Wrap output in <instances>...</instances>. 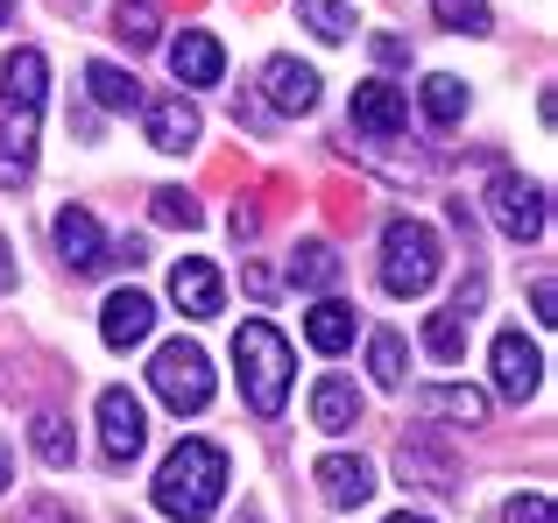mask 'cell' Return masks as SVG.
Here are the masks:
<instances>
[{"label": "cell", "mask_w": 558, "mask_h": 523, "mask_svg": "<svg viewBox=\"0 0 558 523\" xmlns=\"http://www.w3.org/2000/svg\"><path fill=\"white\" fill-rule=\"evenodd\" d=\"M43 93H50V64H43V50H14L8 71H0V192L28 184V170H36Z\"/></svg>", "instance_id": "cell-1"}, {"label": "cell", "mask_w": 558, "mask_h": 523, "mask_svg": "<svg viewBox=\"0 0 558 523\" xmlns=\"http://www.w3.org/2000/svg\"><path fill=\"white\" fill-rule=\"evenodd\" d=\"M219 496H227V453L213 439H178L163 474H156V510L170 523H205L219 510Z\"/></svg>", "instance_id": "cell-2"}, {"label": "cell", "mask_w": 558, "mask_h": 523, "mask_svg": "<svg viewBox=\"0 0 558 523\" xmlns=\"http://www.w3.org/2000/svg\"><path fill=\"white\" fill-rule=\"evenodd\" d=\"M233 361H241V397H247V411H255V417H283L290 375H298L283 332H276L269 318H247V326L233 332Z\"/></svg>", "instance_id": "cell-3"}, {"label": "cell", "mask_w": 558, "mask_h": 523, "mask_svg": "<svg viewBox=\"0 0 558 523\" xmlns=\"http://www.w3.org/2000/svg\"><path fill=\"white\" fill-rule=\"evenodd\" d=\"M438 262H446V248H438V234L424 220H389V234H381V290L389 297H417V290H432Z\"/></svg>", "instance_id": "cell-4"}, {"label": "cell", "mask_w": 558, "mask_h": 523, "mask_svg": "<svg viewBox=\"0 0 558 523\" xmlns=\"http://www.w3.org/2000/svg\"><path fill=\"white\" fill-rule=\"evenodd\" d=\"M149 382H156V397H163L178 417H198L205 403H213V361H205L191 340H170V346H156Z\"/></svg>", "instance_id": "cell-5"}, {"label": "cell", "mask_w": 558, "mask_h": 523, "mask_svg": "<svg viewBox=\"0 0 558 523\" xmlns=\"http://www.w3.org/2000/svg\"><path fill=\"white\" fill-rule=\"evenodd\" d=\"M488 206H495V227H502L509 241H537V234H545V184L495 178L488 184Z\"/></svg>", "instance_id": "cell-6"}, {"label": "cell", "mask_w": 558, "mask_h": 523, "mask_svg": "<svg viewBox=\"0 0 558 523\" xmlns=\"http://www.w3.org/2000/svg\"><path fill=\"white\" fill-rule=\"evenodd\" d=\"M99 439H107V460H113V467H128V460L149 446L142 397H128V389H107V397H99Z\"/></svg>", "instance_id": "cell-7"}, {"label": "cell", "mask_w": 558, "mask_h": 523, "mask_svg": "<svg viewBox=\"0 0 558 523\" xmlns=\"http://www.w3.org/2000/svg\"><path fill=\"white\" fill-rule=\"evenodd\" d=\"M537 382H545V354H537L523 332H495V389L509 403H531Z\"/></svg>", "instance_id": "cell-8"}, {"label": "cell", "mask_w": 558, "mask_h": 523, "mask_svg": "<svg viewBox=\"0 0 558 523\" xmlns=\"http://www.w3.org/2000/svg\"><path fill=\"white\" fill-rule=\"evenodd\" d=\"M403 121H410V107H403V93H396V78H361L354 85V127L361 135L389 142V135H403Z\"/></svg>", "instance_id": "cell-9"}, {"label": "cell", "mask_w": 558, "mask_h": 523, "mask_svg": "<svg viewBox=\"0 0 558 523\" xmlns=\"http://www.w3.org/2000/svg\"><path fill=\"white\" fill-rule=\"evenodd\" d=\"M312 474H318V496H326L332 510H361V502L375 496V467L354 460V453H326Z\"/></svg>", "instance_id": "cell-10"}, {"label": "cell", "mask_w": 558, "mask_h": 523, "mask_svg": "<svg viewBox=\"0 0 558 523\" xmlns=\"http://www.w3.org/2000/svg\"><path fill=\"white\" fill-rule=\"evenodd\" d=\"M149 326H156L149 290H113L107 312H99V340H107V346H135V340H149Z\"/></svg>", "instance_id": "cell-11"}, {"label": "cell", "mask_w": 558, "mask_h": 523, "mask_svg": "<svg viewBox=\"0 0 558 523\" xmlns=\"http://www.w3.org/2000/svg\"><path fill=\"white\" fill-rule=\"evenodd\" d=\"M170 297H178V312H191V318H213L219 304H227V290H219V269H213V262L184 255L178 269H170Z\"/></svg>", "instance_id": "cell-12"}, {"label": "cell", "mask_w": 558, "mask_h": 523, "mask_svg": "<svg viewBox=\"0 0 558 523\" xmlns=\"http://www.w3.org/2000/svg\"><path fill=\"white\" fill-rule=\"evenodd\" d=\"M170 71H178L184 85H219L227 78V50H219V36H205V28H184V36L170 42Z\"/></svg>", "instance_id": "cell-13"}, {"label": "cell", "mask_w": 558, "mask_h": 523, "mask_svg": "<svg viewBox=\"0 0 558 523\" xmlns=\"http://www.w3.org/2000/svg\"><path fill=\"white\" fill-rule=\"evenodd\" d=\"M417 411L438 417V425L474 431L481 417H488V397H481V389H460V382H432V389H417Z\"/></svg>", "instance_id": "cell-14"}, {"label": "cell", "mask_w": 558, "mask_h": 523, "mask_svg": "<svg viewBox=\"0 0 558 523\" xmlns=\"http://www.w3.org/2000/svg\"><path fill=\"white\" fill-rule=\"evenodd\" d=\"M262 85H269V99H276L283 113H312V107H318V71L298 64V57H269Z\"/></svg>", "instance_id": "cell-15"}, {"label": "cell", "mask_w": 558, "mask_h": 523, "mask_svg": "<svg viewBox=\"0 0 558 523\" xmlns=\"http://www.w3.org/2000/svg\"><path fill=\"white\" fill-rule=\"evenodd\" d=\"M57 248H64L71 269H99L107 262V234H99V220L85 206H64L57 212Z\"/></svg>", "instance_id": "cell-16"}, {"label": "cell", "mask_w": 558, "mask_h": 523, "mask_svg": "<svg viewBox=\"0 0 558 523\" xmlns=\"http://www.w3.org/2000/svg\"><path fill=\"white\" fill-rule=\"evenodd\" d=\"M142 121H149V142H156V149H170V156L198 142V107H184V99H149Z\"/></svg>", "instance_id": "cell-17"}, {"label": "cell", "mask_w": 558, "mask_h": 523, "mask_svg": "<svg viewBox=\"0 0 558 523\" xmlns=\"http://www.w3.org/2000/svg\"><path fill=\"white\" fill-rule=\"evenodd\" d=\"M312 425L318 431H354L361 425V397H354L347 375H326V382L312 389Z\"/></svg>", "instance_id": "cell-18"}, {"label": "cell", "mask_w": 558, "mask_h": 523, "mask_svg": "<svg viewBox=\"0 0 558 523\" xmlns=\"http://www.w3.org/2000/svg\"><path fill=\"white\" fill-rule=\"evenodd\" d=\"M304 340H312L318 354H347V346H354V304H340V297L312 304V318H304Z\"/></svg>", "instance_id": "cell-19"}, {"label": "cell", "mask_w": 558, "mask_h": 523, "mask_svg": "<svg viewBox=\"0 0 558 523\" xmlns=\"http://www.w3.org/2000/svg\"><path fill=\"white\" fill-rule=\"evenodd\" d=\"M396 467H403V482H417V488H452V460L438 453L432 439H403Z\"/></svg>", "instance_id": "cell-20"}, {"label": "cell", "mask_w": 558, "mask_h": 523, "mask_svg": "<svg viewBox=\"0 0 558 523\" xmlns=\"http://www.w3.org/2000/svg\"><path fill=\"white\" fill-rule=\"evenodd\" d=\"M85 85H93V99H99L107 113H135V107H142V85L128 78L121 64H85Z\"/></svg>", "instance_id": "cell-21"}, {"label": "cell", "mask_w": 558, "mask_h": 523, "mask_svg": "<svg viewBox=\"0 0 558 523\" xmlns=\"http://www.w3.org/2000/svg\"><path fill=\"white\" fill-rule=\"evenodd\" d=\"M28 439H36V453L50 460V467H71V460H78V439H71V425L57 411H36V417H28Z\"/></svg>", "instance_id": "cell-22"}, {"label": "cell", "mask_w": 558, "mask_h": 523, "mask_svg": "<svg viewBox=\"0 0 558 523\" xmlns=\"http://www.w3.org/2000/svg\"><path fill=\"white\" fill-rule=\"evenodd\" d=\"M424 113H432L438 127H452L466 113V78H452V71H432L424 78Z\"/></svg>", "instance_id": "cell-23"}, {"label": "cell", "mask_w": 558, "mask_h": 523, "mask_svg": "<svg viewBox=\"0 0 558 523\" xmlns=\"http://www.w3.org/2000/svg\"><path fill=\"white\" fill-rule=\"evenodd\" d=\"M332 276H340V255H332L326 241H304V248L290 255V283H304V290H326Z\"/></svg>", "instance_id": "cell-24"}, {"label": "cell", "mask_w": 558, "mask_h": 523, "mask_svg": "<svg viewBox=\"0 0 558 523\" xmlns=\"http://www.w3.org/2000/svg\"><path fill=\"white\" fill-rule=\"evenodd\" d=\"M298 22L312 28V36H326V42H347V36H354V14H347L340 0H298Z\"/></svg>", "instance_id": "cell-25"}, {"label": "cell", "mask_w": 558, "mask_h": 523, "mask_svg": "<svg viewBox=\"0 0 558 523\" xmlns=\"http://www.w3.org/2000/svg\"><path fill=\"white\" fill-rule=\"evenodd\" d=\"M466 326H474V318H460V312L446 304L438 318H424V346H432L438 361H460V354H466Z\"/></svg>", "instance_id": "cell-26"}, {"label": "cell", "mask_w": 558, "mask_h": 523, "mask_svg": "<svg viewBox=\"0 0 558 523\" xmlns=\"http://www.w3.org/2000/svg\"><path fill=\"white\" fill-rule=\"evenodd\" d=\"M113 36H121L128 50H149L156 42V8L149 0H121V8H113Z\"/></svg>", "instance_id": "cell-27"}, {"label": "cell", "mask_w": 558, "mask_h": 523, "mask_svg": "<svg viewBox=\"0 0 558 523\" xmlns=\"http://www.w3.org/2000/svg\"><path fill=\"white\" fill-rule=\"evenodd\" d=\"M368 368H375V382L381 389H403V332H375V340H368Z\"/></svg>", "instance_id": "cell-28"}, {"label": "cell", "mask_w": 558, "mask_h": 523, "mask_svg": "<svg viewBox=\"0 0 558 523\" xmlns=\"http://www.w3.org/2000/svg\"><path fill=\"white\" fill-rule=\"evenodd\" d=\"M438 22L460 28V36H488V0H432Z\"/></svg>", "instance_id": "cell-29"}, {"label": "cell", "mask_w": 558, "mask_h": 523, "mask_svg": "<svg viewBox=\"0 0 558 523\" xmlns=\"http://www.w3.org/2000/svg\"><path fill=\"white\" fill-rule=\"evenodd\" d=\"M149 206H156V220H163V227H184V234L205 220V212H198V198H191V192H156Z\"/></svg>", "instance_id": "cell-30"}, {"label": "cell", "mask_w": 558, "mask_h": 523, "mask_svg": "<svg viewBox=\"0 0 558 523\" xmlns=\"http://www.w3.org/2000/svg\"><path fill=\"white\" fill-rule=\"evenodd\" d=\"M481 297H488V276H481V269H466V276H460V290H452V312H460V318H474V312H481Z\"/></svg>", "instance_id": "cell-31"}, {"label": "cell", "mask_w": 558, "mask_h": 523, "mask_svg": "<svg viewBox=\"0 0 558 523\" xmlns=\"http://www.w3.org/2000/svg\"><path fill=\"white\" fill-rule=\"evenodd\" d=\"M502 523H551V496H517L502 510Z\"/></svg>", "instance_id": "cell-32"}, {"label": "cell", "mask_w": 558, "mask_h": 523, "mask_svg": "<svg viewBox=\"0 0 558 523\" xmlns=\"http://www.w3.org/2000/svg\"><path fill=\"white\" fill-rule=\"evenodd\" d=\"M531 312L545 318V326L558 318V290H551V276H537V283H531Z\"/></svg>", "instance_id": "cell-33"}, {"label": "cell", "mask_w": 558, "mask_h": 523, "mask_svg": "<svg viewBox=\"0 0 558 523\" xmlns=\"http://www.w3.org/2000/svg\"><path fill=\"white\" fill-rule=\"evenodd\" d=\"M241 283H247V297H276V276H269V269H247Z\"/></svg>", "instance_id": "cell-34"}, {"label": "cell", "mask_w": 558, "mask_h": 523, "mask_svg": "<svg viewBox=\"0 0 558 523\" xmlns=\"http://www.w3.org/2000/svg\"><path fill=\"white\" fill-rule=\"evenodd\" d=\"M255 227H262L255 206H233V241H255Z\"/></svg>", "instance_id": "cell-35"}, {"label": "cell", "mask_w": 558, "mask_h": 523, "mask_svg": "<svg viewBox=\"0 0 558 523\" xmlns=\"http://www.w3.org/2000/svg\"><path fill=\"white\" fill-rule=\"evenodd\" d=\"M375 57H381V64H403L410 50H403V36H375Z\"/></svg>", "instance_id": "cell-36"}, {"label": "cell", "mask_w": 558, "mask_h": 523, "mask_svg": "<svg viewBox=\"0 0 558 523\" xmlns=\"http://www.w3.org/2000/svg\"><path fill=\"white\" fill-rule=\"evenodd\" d=\"M0 290H14V255H8V241H0Z\"/></svg>", "instance_id": "cell-37"}, {"label": "cell", "mask_w": 558, "mask_h": 523, "mask_svg": "<svg viewBox=\"0 0 558 523\" xmlns=\"http://www.w3.org/2000/svg\"><path fill=\"white\" fill-rule=\"evenodd\" d=\"M389 523H432V516H417V510H403V516H389Z\"/></svg>", "instance_id": "cell-38"}, {"label": "cell", "mask_w": 558, "mask_h": 523, "mask_svg": "<svg viewBox=\"0 0 558 523\" xmlns=\"http://www.w3.org/2000/svg\"><path fill=\"white\" fill-rule=\"evenodd\" d=\"M14 22V0H0V28H8Z\"/></svg>", "instance_id": "cell-39"}, {"label": "cell", "mask_w": 558, "mask_h": 523, "mask_svg": "<svg viewBox=\"0 0 558 523\" xmlns=\"http://www.w3.org/2000/svg\"><path fill=\"white\" fill-rule=\"evenodd\" d=\"M0 488H8V446H0Z\"/></svg>", "instance_id": "cell-40"}]
</instances>
